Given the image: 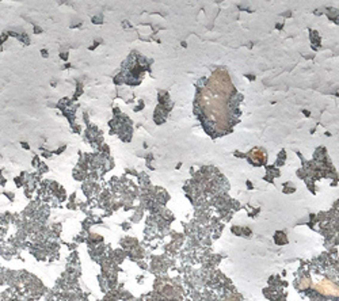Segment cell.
Returning <instances> with one entry per match:
<instances>
[{"mask_svg":"<svg viewBox=\"0 0 339 301\" xmlns=\"http://www.w3.org/2000/svg\"><path fill=\"white\" fill-rule=\"evenodd\" d=\"M315 289L319 290L320 293H323V294H327V296H339V285L334 283L332 281H330V280L319 281V282L315 285Z\"/></svg>","mask_w":339,"mask_h":301,"instance_id":"cell-1","label":"cell"}]
</instances>
